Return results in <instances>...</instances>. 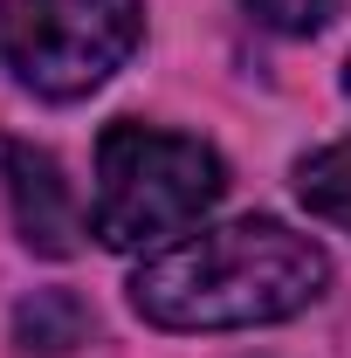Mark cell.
I'll return each instance as SVG.
<instances>
[{
    "mask_svg": "<svg viewBox=\"0 0 351 358\" xmlns=\"http://www.w3.org/2000/svg\"><path fill=\"white\" fill-rule=\"evenodd\" d=\"M324 282H331V262L310 234L248 214L152 255L131 275V303L159 331H248V324H282L310 310Z\"/></svg>",
    "mask_w": 351,
    "mask_h": 358,
    "instance_id": "cell-1",
    "label": "cell"
},
{
    "mask_svg": "<svg viewBox=\"0 0 351 358\" xmlns=\"http://www.w3.org/2000/svg\"><path fill=\"white\" fill-rule=\"evenodd\" d=\"M227 193V166L214 145L159 124H110L96 138V200H89V234L117 255L159 248L200 221Z\"/></svg>",
    "mask_w": 351,
    "mask_h": 358,
    "instance_id": "cell-2",
    "label": "cell"
},
{
    "mask_svg": "<svg viewBox=\"0 0 351 358\" xmlns=\"http://www.w3.org/2000/svg\"><path fill=\"white\" fill-rule=\"evenodd\" d=\"M145 35L138 0H0V55L35 96H89Z\"/></svg>",
    "mask_w": 351,
    "mask_h": 358,
    "instance_id": "cell-3",
    "label": "cell"
},
{
    "mask_svg": "<svg viewBox=\"0 0 351 358\" xmlns=\"http://www.w3.org/2000/svg\"><path fill=\"white\" fill-rule=\"evenodd\" d=\"M0 179H7L14 227H21L28 248H35V255H76V241H83V207H76L69 179L55 166V152L0 138Z\"/></svg>",
    "mask_w": 351,
    "mask_h": 358,
    "instance_id": "cell-4",
    "label": "cell"
},
{
    "mask_svg": "<svg viewBox=\"0 0 351 358\" xmlns=\"http://www.w3.org/2000/svg\"><path fill=\"white\" fill-rule=\"evenodd\" d=\"M89 331H96V317H89L83 296H69V289H35L21 310H14V345L21 352H76L89 345Z\"/></svg>",
    "mask_w": 351,
    "mask_h": 358,
    "instance_id": "cell-5",
    "label": "cell"
},
{
    "mask_svg": "<svg viewBox=\"0 0 351 358\" xmlns=\"http://www.w3.org/2000/svg\"><path fill=\"white\" fill-rule=\"evenodd\" d=\"M296 193H303V207L317 221H331V227L351 234V138L310 152L303 166H296Z\"/></svg>",
    "mask_w": 351,
    "mask_h": 358,
    "instance_id": "cell-6",
    "label": "cell"
},
{
    "mask_svg": "<svg viewBox=\"0 0 351 358\" xmlns=\"http://www.w3.org/2000/svg\"><path fill=\"white\" fill-rule=\"evenodd\" d=\"M241 7L275 35H317V28H331V14L345 0H241Z\"/></svg>",
    "mask_w": 351,
    "mask_h": 358,
    "instance_id": "cell-7",
    "label": "cell"
},
{
    "mask_svg": "<svg viewBox=\"0 0 351 358\" xmlns=\"http://www.w3.org/2000/svg\"><path fill=\"white\" fill-rule=\"evenodd\" d=\"M345 96H351V69H345Z\"/></svg>",
    "mask_w": 351,
    "mask_h": 358,
    "instance_id": "cell-8",
    "label": "cell"
}]
</instances>
